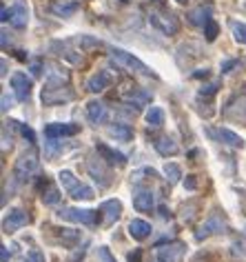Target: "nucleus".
<instances>
[{"mask_svg":"<svg viewBox=\"0 0 246 262\" xmlns=\"http://www.w3.org/2000/svg\"><path fill=\"white\" fill-rule=\"evenodd\" d=\"M76 94L71 91L69 84H64L60 80H47V84H44L42 89V102L44 104H60V102H69L73 100Z\"/></svg>","mask_w":246,"mask_h":262,"instance_id":"obj_1","label":"nucleus"},{"mask_svg":"<svg viewBox=\"0 0 246 262\" xmlns=\"http://www.w3.org/2000/svg\"><path fill=\"white\" fill-rule=\"evenodd\" d=\"M149 23H151L155 29H160L162 34H166V36H176L180 31L178 18L173 16L171 11H164V9H153L151 14H149Z\"/></svg>","mask_w":246,"mask_h":262,"instance_id":"obj_2","label":"nucleus"},{"mask_svg":"<svg viewBox=\"0 0 246 262\" xmlns=\"http://www.w3.org/2000/svg\"><path fill=\"white\" fill-rule=\"evenodd\" d=\"M111 60L118 64V67H125V69H131V71H138L142 76H155L153 69H149L144 62L138 60L133 54H129L125 49H111Z\"/></svg>","mask_w":246,"mask_h":262,"instance_id":"obj_3","label":"nucleus"},{"mask_svg":"<svg viewBox=\"0 0 246 262\" xmlns=\"http://www.w3.org/2000/svg\"><path fill=\"white\" fill-rule=\"evenodd\" d=\"M62 220H69V222H80V225H87V227H95L98 225V211H91V209H73V207H62L58 211Z\"/></svg>","mask_w":246,"mask_h":262,"instance_id":"obj_4","label":"nucleus"},{"mask_svg":"<svg viewBox=\"0 0 246 262\" xmlns=\"http://www.w3.org/2000/svg\"><path fill=\"white\" fill-rule=\"evenodd\" d=\"M36 167H38V154H36V151L22 154L20 158L16 160V165H14V176H16V180H18V182L24 180L27 176H31V173L36 171Z\"/></svg>","mask_w":246,"mask_h":262,"instance_id":"obj_5","label":"nucleus"},{"mask_svg":"<svg viewBox=\"0 0 246 262\" xmlns=\"http://www.w3.org/2000/svg\"><path fill=\"white\" fill-rule=\"evenodd\" d=\"M9 84H11V89H14L18 100H29L31 89H34V82H31V78H27V74L16 71V74L9 78Z\"/></svg>","mask_w":246,"mask_h":262,"instance_id":"obj_6","label":"nucleus"},{"mask_svg":"<svg viewBox=\"0 0 246 262\" xmlns=\"http://www.w3.org/2000/svg\"><path fill=\"white\" fill-rule=\"evenodd\" d=\"M105 165H107V162L102 160V158H98V160L91 158V160L87 162L89 173H91V178L98 182L100 187H109V185H111V173H109V169Z\"/></svg>","mask_w":246,"mask_h":262,"instance_id":"obj_7","label":"nucleus"},{"mask_svg":"<svg viewBox=\"0 0 246 262\" xmlns=\"http://www.w3.org/2000/svg\"><path fill=\"white\" fill-rule=\"evenodd\" d=\"M29 220L31 218L27 215V211H22V209H14V211H9V215L3 220V229H5V233H14L20 227L29 225Z\"/></svg>","mask_w":246,"mask_h":262,"instance_id":"obj_8","label":"nucleus"},{"mask_svg":"<svg viewBox=\"0 0 246 262\" xmlns=\"http://www.w3.org/2000/svg\"><path fill=\"white\" fill-rule=\"evenodd\" d=\"M224 227H226V222H224L222 215H219V213H211L209 220H206L204 225L200 227V231L195 233V238L198 240H204V238H209V235H213V233H219Z\"/></svg>","mask_w":246,"mask_h":262,"instance_id":"obj_9","label":"nucleus"},{"mask_svg":"<svg viewBox=\"0 0 246 262\" xmlns=\"http://www.w3.org/2000/svg\"><path fill=\"white\" fill-rule=\"evenodd\" d=\"M186 251V245L184 242H171V245H166V247H160L158 249V260L160 262H178L180 258H182V253Z\"/></svg>","mask_w":246,"mask_h":262,"instance_id":"obj_10","label":"nucleus"},{"mask_svg":"<svg viewBox=\"0 0 246 262\" xmlns=\"http://www.w3.org/2000/svg\"><path fill=\"white\" fill-rule=\"evenodd\" d=\"M78 134V124H71V122H51L44 127V136L49 140H56V138H64V136H76Z\"/></svg>","mask_w":246,"mask_h":262,"instance_id":"obj_11","label":"nucleus"},{"mask_svg":"<svg viewBox=\"0 0 246 262\" xmlns=\"http://www.w3.org/2000/svg\"><path fill=\"white\" fill-rule=\"evenodd\" d=\"M9 23H11V27H16V29H24V27H27V23H29L27 5H24V3L11 5V7H9Z\"/></svg>","mask_w":246,"mask_h":262,"instance_id":"obj_12","label":"nucleus"},{"mask_svg":"<svg viewBox=\"0 0 246 262\" xmlns=\"http://www.w3.org/2000/svg\"><path fill=\"white\" fill-rule=\"evenodd\" d=\"M95 151L100 154V158L105 160L107 165H118V167H125V165H127V156H125V154L115 151V149L102 145V142H98V145H95Z\"/></svg>","mask_w":246,"mask_h":262,"instance_id":"obj_13","label":"nucleus"},{"mask_svg":"<svg viewBox=\"0 0 246 262\" xmlns=\"http://www.w3.org/2000/svg\"><path fill=\"white\" fill-rule=\"evenodd\" d=\"M111 74H109L107 69L98 71V74H93L91 78L87 80V91H91V94H100V91H105L109 84H111Z\"/></svg>","mask_w":246,"mask_h":262,"instance_id":"obj_14","label":"nucleus"},{"mask_svg":"<svg viewBox=\"0 0 246 262\" xmlns=\"http://www.w3.org/2000/svg\"><path fill=\"white\" fill-rule=\"evenodd\" d=\"M100 211L105 213V225L111 227L113 222L122 215V205H120V200H107V202H102Z\"/></svg>","mask_w":246,"mask_h":262,"instance_id":"obj_15","label":"nucleus"},{"mask_svg":"<svg viewBox=\"0 0 246 262\" xmlns=\"http://www.w3.org/2000/svg\"><path fill=\"white\" fill-rule=\"evenodd\" d=\"M211 14H213V9L209 7V5H206V7H204V5H200L198 9H191L186 18H189V23L195 25V27H206V23L213 20Z\"/></svg>","mask_w":246,"mask_h":262,"instance_id":"obj_16","label":"nucleus"},{"mask_svg":"<svg viewBox=\"0 0 246 262\" xmlns=\"http://www.w3.org/2000/svg\"><path fill=\"white\" fill-rule=\"evenodd\" d=\"M78 9H80V3H78V0H60V3L51 5V11L60 18H71Z\"/></svg>","mask_w":246,"mask_h":262,"instance_id":"obj_17","label":"nucleus"},{"mask_svg":"<svg viewBox=\"0 0 246 262\" xmlns=\"http://www.w3.org/2000/svg\"><path fill=\"white\" fill-rule=\"evenodd\" d=\"M133 207L138 209V211H151L153 209V193L149 191V189H135Z\"/></svg>","mask_w":246,"mask_h":262,"instance_id":"obj_18","label":"nucleus"},{"mask_svg":"<svg viewBox=\"0 0 246 262\" xmlns=\"http://www.w3.org/2000/svg\"><path fill=\"white\" fill-rule=\"evenodd\" d=\"M153 145H155V151H158L160 156H164V158H169V156H176L180 151L178 142L173 140V138H169V136H162V138H158Z\"/></svg>","mask_w":246,"mask_h":262,"instance_id":"obj_19","label":"nucleus"},{"mask_svg":"<svg viewBox=\"0 0 246 262\" xmlns=\"http://www.w3.org/2000/svg\"><path fill=\"white\" fill-rule=\"evenodd\" d=\"M129 235L133 240H144L151 235V225L146 220H131L129 222Z\"/></svg>","mask_w":246,"mask_h":262,"instance_id":"obj_20","label":"nucleus"},{"mask_svg":"<svg viewBox=\"0 0 246 262\" xmlns=\"http://www.w3.org/2000/svg\"><path fill=\"white\" fill-rule=\"evenodd\" d=\"M87 118H89V122L100 124L107 118V107L100 100H91L87 104Z\"/></svg>","mask_w":246,"mask_h":262,"instance_id":"obj_21","label":"nucleus"},{"mask_svg":"<svg viewBox=\"0 0 246 262\" xmlns=\"http://www.w3.org/2000/svg\"><path fill=\"white\" fill-rule=\"evenodd\" d=\"M217 138L222 140L224 145H229V147H235V149L244 147V138L242 136H237L235 131H231V129H217Z\"/></svg>","mask_w":246,"mask_h":262,"instance_id":"obj_22","label":"nucleus"},{"mask_svg":"<svg viewBox=\"0 0 246 262\" xmlns=\"http://www.w3.org/2000/svg\"><path fill=\"white\" fill-rule=\"evenodd\" d=\"M109 136H113L115 140H120V142H129L133 138V131L129 124H120V122H115L109 127Z\"/></svg>","mask_w":246,"mask_h":262,"instance_id":"obj_23","label":"nucleus"},{"mask_svg":"<svg viewBox=\"0 0 246 262\" xmlns=\"http://www.w3.org/2000/svg\"><path fill=\"white\" fill-rule=\"evenodd\" d=\"M58 240H60L64 247L71 249L80 242V231H76V229H58Z\"/></svg>","mask_w":246,"mask_h":262,"instance_id":"obj_24","label":"nucleus"},{"mask_svg":"<svg viewBox=\"0 0 246 262\" xmlns=\"http://www.w3.org/2000/svg\"><path fill=\"white\" fill-rule=\"evenodd\" d=\"M122 98H125V100L127 102H133V107H144V104L146 102H151V94H149V91H129V94H125V96H122Z\"/></svg>","mask_w":246,"mask_h":262,"instance_id":"obj_25","label":"nucleus"},{"mask_svg":"<svg viewBox=\"0 0 246 262\" xmlns=\"http://www.w3.org/2000/svg\"><path fill=\"white\" fill-rule=\"evenodd\" d=\"M40 200L44 205H58V202H60V191H58L51 182H44V189L40 191Z\"/></svg>","mask_w":246,"mask_h":262,"instance_id":"obj_26","label":"nucleus"},{"mask_svg":"<svg viewBox=\"0 0 246 262\" xmlns=\"http://www.w3.org/2000/svg\"><path fill=\"white\" fill-rule=\"evenodd\" d=\"M73 200H91L93 198V189L91 187H87V185H82V182H78V185L71 189V191H67Z\"/></svg>","mask_w":246,"mask_h":262,"instance_id":"obj_27","label":"nucleus"},{"mask_svg":"<svg viewBox=\"0 0 246 262\" xmlns=\"http://www.w3.org/2000/svg\"><path fill=\"white\" fill-rule=\"evenodd\" d=\"M144 118L151 127H162V124H164V111H162V107H151Z\"/></svg>","mask_w":246,"mask_h":262,"instance_id":"obj_28","label":"nucleus"},{"mask_svg":"<svg viewBox=\"0 0 246 262\" xmlns=\"http://www.w3.org/2000/svg\"><path fill=\"white\" fill-rule=\"evenodd\" d=\"M164 176H166V180H169L171 185H178L180 178H182V169H180L176 162H166L164 165Z\"/></svg>","mask_w":246,"mask_h":262,"instance_id":"obj_29","label":"nucleus"},{"mask_svg":"<svg viewBox=\"0 0 246 262\" xmlns=\"http://www.w3.org/2000/svg\"><path fill=\"white\" fill-rule=\"evenodd\" d=\"M229 27L233 31V38H235V42L239 45H246V23H237V20H231Z\"/></svg>","mask_w":246,"mask_h":262,"instance_id":"obj_30","label":"nucleus"},{"mask_svg":"<svg viewBox=\"0 0 246 262\" xmlns=\"http://www.w3.org/2000/svg\"><path fill=\"white\" fill-rule=\"evenodd\" d=\"M58 180H60V185L64 187V191H71V189H73V187L78 185V182H80V180H78L73 173H71V171H67V169L58 173Z\"/></svg>","mask_w":246,"mask_h":262,"instance_id":"obj_31","label":"nucleus"},{"mask_svg":"<svg viewBox=\"0 0 246 262\" xmlns=\"http://www.w3.org/2000/svg\"><path fill=\"white\" fill-rule=\"evenodd\" d=\"M217 31H219V27H217V23H215V20H209V23H206V27H204L206 40H209V42L215 40V38H217Z\"/></svg>","mask_w":246,"mask_h":262,"instance_id":"obj_32","label":"nucleus"},{"mask_svg":"<svg viewBox=\"0 0 246 262\" xmlns=\"http://www.w3.org/2000/svg\"><path fill=\"white\" fill-rule=\"evenodd\" d=\"M217 89H219V82L204 84V87L198 91V96H200V98H211V96H215V94H217Z\"/></svg>","mask_w":246,"mask_h":262,"instance_id":"obj_33","label":"nucleus"},{"mask_svg":"<svg viewBox=\"0 0 246 262\" xmlns=\"http://www.w3.org/2000/svg\"><path fill=\"white\" fill-rule=\"evenodd\" d=\"M78 42H80L82 45V47H85V49H91V47H100V40H95V38H91V36H80V38H78Z\"/></svg>","mask_w":246,"mask_h":262,"instance_id":"obj_34","label":"nucleus"},{"mask_svg":"<svg viewBox=\"0 0 246 262\" xmlns=\"http://www.w3.org/2000/svg\"><path fill=\"white\" fill-rule=\"evenodd\" d=\"M98 260H100V262H118V260L113 258V253L109 251L107 247H98Z\"/></svg>","mask_w":246,"mask_h":262,"instance_id":"obj_35","label":"nucleus"},{"mask_svg":"<svg viewBox=\"0 0 246 262\" xmlns=\"http://www.w3.org/2000/svg\"><path fill=\"white\" fill-rule=\"evenodd\" d=\"M22 262H44V253L38 251V249H31V251L27 253V258H24Z\"/></svg>","mask_w":246,"mask_h":262,"instance_id":"obj_36","label":"nucleus"},{"mask_svg":"<svg viewBox=\"0 0 246 262\" xmlns=\"http://www.w3.org/2000/svg\"><path fill=\"white\" fill-rule=\"evenodd\" d=\"M85 255H87V245H85V247H80V249H76V251L69 255V260H67V262H80L82 258H85Z\"/></svg>","mask_w":246,"mask_h":262,"instance_id":"obj_37","label":"nucleus"},{"mask_svg":"<svg viewBox=\"0 0 246 262\" xmlns=\"http://www.w3.org/2000/svg\"><path fill=\"white\" fill-rule=\"evenodd\" d=\"M18 127H20V134H22L24 138H27V140L31 142V145H34V142H36V134H34V129L27 127V124H18Z\"/></svg>","mask_w":246,"mask_h":262,"instance_id":"obj_38","label":"nucleus"},{"mask_svg":"<svg viewBox=\"0 0 246 262\" xmlns=\"http://www.w3.org/2000/svg\"><path fill=\"white\" fill-rule=\"evenodd\" d=\"M184 187L189 189V191H195V189H198V180H195V176H186Z\"/></svg>","mask_w":246,"mask_h":262,"instance_id":"obj_39","label":"nucleus"},{"mask_svg":"<svg viewBox=\"0 0 246 262\" xmlns=\"http://www.w3.org/2000/svg\"><path fill=\"white\" fill-rule=\"evenodd\" d=\"M237 64H239V60H224L222 62V74H229V71L233 67H237Z\"/></svg>","mask_w":246,"mask_h":262,"instance_id":"obj_40","label":"nucleus"},{"mask_svg":"<svg viewBox=\"0 0 246 262\" xmlns=\"http://www.w3.org/2000/svg\"><path fill=\"white\" fill-rule=\"evenodd\" d=\"M129 262H142V249H133V253H129Z\"/></svg>","mask_w":246,"mask_h":262,"instance_id":"obj_41","label":"nucleus"},{"mask_svg":"<svg viewBox=\"0 0 246 262\" xmlns=\"http://www.w3.org/2000/svg\"><path fill=\"white\" fill-rule=\"evenodd\" d=\"M9 258H11V253H9V249L7 247H0V262H9Z\"/></svg>","mask_w":246,"mask_h":262,"instance_id":"obj_42","label":"nucleus"},{"mask_svg":"<svg viewBox=\"0 0 246 262\" xmlns=\"http://www.w3.org/2000/svg\"><path fill=\"white\" fill-rule=\"evenodd\" d=\"M11 107H14V100H11V98H7V96H3V111H5V114H7Z\"/></svg>","mask_w":246,"mask_h":262,"instance_id":"obj_43","label":"nucleus"},{"mask_svg":"<svg viewBox=\"0 0 246 262\" xmlns=\"http://www.w3.org/2000/svg\"><path fill=\"white\" fill-rule=\"evenodd\" d=\"M0 16H3V18H0V20H3V23H9V9H7V7H3V9H0Z\"/></svg>","mask_w":246,"mask_h":262,"instance_id":"obj_44","label":"nucleus"},{"mask_svg":"<svg viewBox=\"0 0 246 262\" xmlns=\"http://www.w3.org/2000/svg\"><path fill=\"white\" fill-rule=\"evenodd\" d=\"M160 215H162V218H171V213L166 211V207H160Z\"/></svg>","mask_w":246,"mask_h":262,"instance_id":"obj_45","label":"nucleus"},{"mask_svg":"<svg viewBox=\"0 0 246 262\" xmlns=\"http://www.w3.org/2000/svg\"><path fill=\"white\" fill-rule=\"evenodd\" d=\"M178 3H182V5H184V3H189V0H178Z\"/></svg>","mask_w":246,"mask_h":262,"instance_id":"obj_46","label":"nucleus"},{"mask_svg":"<svg viewBox=\"0 0 246 262\" xmlns=\"http://www.w3.org/2000/svg\"><path fill=\"white\" fill-rule=\"evenodd\" d=\"M244 233H246V231H244Z\"/></svg>","mask_w":246,"mask_h":262,"instance_id":"obj_47","label":"nucleus"}]
</instances>
